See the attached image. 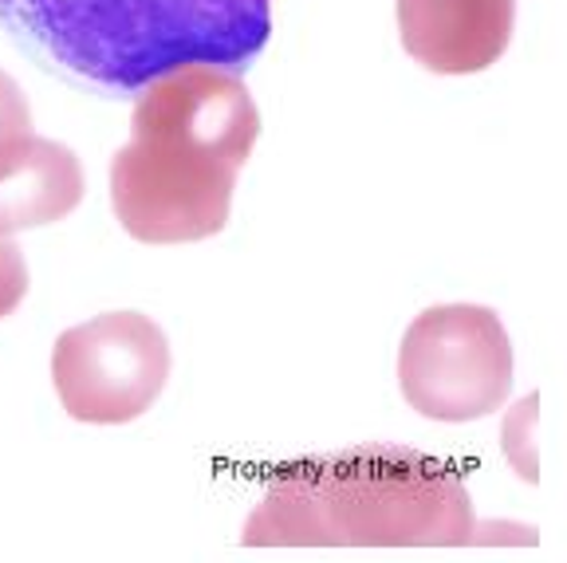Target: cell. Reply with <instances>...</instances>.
Masks as SVG:
<instances>
[{"label":"cell","mask_w":567,"mask_h":563,"mask_svg":"<svg viewBox=\"0 0 567 563\" xmlns=\"http://www.w3.org/2000/svg\"><path fill=\"white\" fill-rule=\"evenodd\" d=\"M169 379V339L142 311H106L55 339L52 382L75 422L123 426L158 402Z\"/></svg>","instance_id":"cell-5"},{"label":"cell","mask_w":567,"mask_h":563,"mask_svg":"<svg viewBox=\"0 0 567 563\" xmlns=\"http://www.w3.org/2000/svg\"><path fill=\"white\" fill-rule=\"evenodd\" d=\"M28 139H32V106H28L20 83L0 68V162Z\"/></svg>","instance_id":"cell-8"},{"label":"cell","mask_w":567,"mask_h":563,"mask_svg":"<svg viewBox=\"0 0 567 563\" xmlns=\"http://www.w3.org/2000/svg\"><path fill=\"white\" fill-rule=\"evenodd\" d=\"M399 387L430 422H477L508 402L513 344L485 304H434L406 327Z\"/></svg>","instance_id":"cell-4"},{"label":"cell","mask_w":567,"mask_h":563,"mask_svg":"<svg viewBox=\"0 0 567 563\" xmlns=\"http://www.w3.org/2000/svg\"><path fill=\"white\" fill-rule=\"evenodd\" d=\"M83 202V166L52 139H28L0 162V233L52 225Z\"/></svg>","instance_id":"cell-7"},{"label":"cell","mask_w":567,"mask_h":563,"mask_svg":"<svg viewBox=\"0 0 567 563\" xmlns=\"http://www.w3.org/2000/svg\"><path fill=\"white\" fill-rule=\"evenodd\" d=\"M516 0H399V35L434 75H477L513 44Z\"/></svg>","instance_id":"cell-6"},{"label":"cell","mask_w":567,"mask_h":563,"mask_svg":"<svg viewBox=\"0 0 567 563\" xmlns=\"http://www.w3.org/2000/svg\"><path fill=\"white\" fill-rule=\"evenodd\" d=\"M473 529L470 489L450 461L371 441L284 465L240 540L248 547H457Z\"/></svg>","instance_id":"cell-2"},{"label":"cell","mask_w":567,"mask_h":563,"mask_svg":"<svg viewBox=\"0 0 567 563\" xmlns=\"http://www.w3.org/2000/svg\"><path fill=\"white\" fill-rule=\"evenodd\" d=\"M24 296H28L24 253H20V245L9 237V233H0V319L12 316Z\"/></svg>","instance_id":"cell-9"},{"label":"cell","mask_w":567,"mask_h":563,"mask_svg":"<svg viewBox=\"0 0 567 563\" xmlns=\"http://www.w3.org/2000/svg\"><path fill=\"white\" fill-rule=\"evenodd\" d=\"M260 111L225 68H177L134 103V134L111 158V205L142 245H189L229 225Z\"/></svg>","instance_id":"cell-1"},{"label":"cell","mask_w":567,"mask_h":563,"mask_svg":"<svg viewBox=\"0 0 567 563\" xmlns=\"http://www.w3.org/2000/svg\"><path fill=\"white\" fill-rule=\"evenodd\" d=\"M0 24L63 80L131 99L177 68L257 63L272 0H0Z\"/></svg>","instance_id":"cell-3"}]
</instances>
